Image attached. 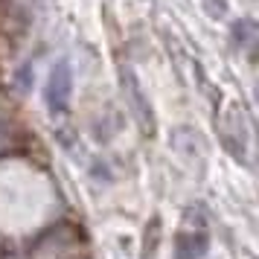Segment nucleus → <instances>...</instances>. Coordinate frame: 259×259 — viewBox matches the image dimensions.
Masks as SVG:
<instances>
[{
  "label": "nucleus",
  "instance_id": "nucleus-6",
  "mask_svg": "<svg viewBox=\"0 0 259 259\" xmlns=\"http://www.w3.org/2000/svg\"><path fill=\"white\" fill-rule=\"evenodd\" d=\"M230 41H233L236 50H245L247 56L253 59L256 53V41H259V26L253 18H242V21H233L230 26Z\"/></svg>",
  "mask_w": 259,
  "mask_h": 259
},
{
  "label": "nucleus",
  "instance_id": "nucleus-5",
  "mask_svg": "<svg viewBox=\"0 0 259 259\" xmlns=\"http://www.w3.org/2000/svg\"><path fill=\"white\" fill-rule=\"evenodd\" d=\"M207 250H210V236L204 230H181L172 239L175 259H201Z\"/></svg>",
  "mask_w": 259,
  "mask_h": 259
},
{
  "label": "nucleus",
  "instance_id": "nucleus-4",
  "mask_svg": "<svg viewBox=\"0 0 259 259\" xmlns=\"http://www.w3.org/2000/svg\"><path fill=\"white\" fill-rule=\"evenodd\" d=\"M169 146L175 149V154L181 160H187V163H204V143H201L198 131L187 128V125H178L172 128L169 134Z\"/></svg>",
  "mask_w": 259,
  "mask_h": 259
},
{
  "label": "nucleus",
  "instance_id": "nucleus-8",
  "mask_svg": "<svg viewBox=\"0 0 259 259\" xmlns=\"http://www.w3.org/2000/svg\"><path fill=\"white\" fill-rule=\"evenodd\" d=\"M201 3H204V12L210 15L212 21L227 15V0H201Z\"/></svg>",
  "mask_w": 259,
  "mask_h": 259
},
{
  "label": "nucleus",
  "instance_id": "nucleus-7",
  "mask_svg": "<svg viewBox=\"0 0 259 259\" xmlns=\"http://www.w3.org/2000/svg\"><path fill=\"white\" fill-rule=\"evenodd\" d=\"M157 245H160V219L154 215L146 224V233H143V259H152L157 253Z\"/></svg>",
  "mask_w": 259,
  "mask_h": 259
},
{
  "label": "nucleus",
  "instance_id": "nucleus-2",
  "mask_svg": "<svg viewBox=\"0 0 259 259\" xmlns=\"http://www.w3.org/2000/svg\"><path fill=\"white\" fill-rule=\"evenodd\" d=\"M219 131H222V146L233 154L236 160L247 163V143H250V128L245 122V114L239 108H227L224 111L222 122H219Z\"/></svg>",
  "mask_w": 259,
  "mask_h": 259
},
{
  "label": "nucleus",
  "instance_id": "nucleus-1",
  "mask_svg": "<svg viewBox=\"0 0 259 259\" xmlns=\"http://www.w3.org/2000/svg\"><path fill=\"white\" fill-rule=\"evenodd\" d=\"M119 79V91H122V99H125V105L128 111L134 114L137 119V125L146 137H154V131H157V122H154V111H152V102H149V96L143 91L140 79H137V73L131 70L128 64H122L117 73Z\"/></svg>",
  "mask_w": 259,
  "mask_h": 259
},
{
  "label": "nucleus",
  "instance_id": "nucleus-3",
  "mask_svg": "<svg viewBox=\"0 0 259 259\" xmlns=\"http://www.w3.org/2000/svg\"><path fill=\"white\" fill-rule=\"evenodd\" d=\"M70 94H73V70L70 64L61 59L56 61V67L50 70V79H47V105L53 114H61L67 102H70Z\"/></svg>",
  "mask_w": 259,
  "mask_h": 259
}]
</instances>
